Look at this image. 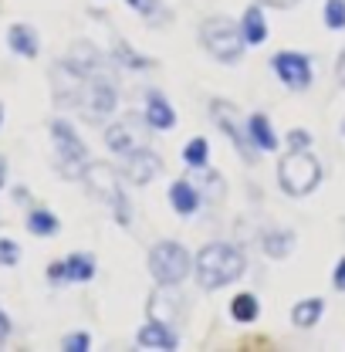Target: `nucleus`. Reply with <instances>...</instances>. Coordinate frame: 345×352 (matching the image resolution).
Masks as SVG:
<instances>
[{
  "label": "nucleus",
  "instance_id": "nucleus-1",
  "mask_svg": "<svg viewBox=\"0 0 345 352\" xmlns=\"http://www.w3.org/2000/svg\"><path fill=\"white\" fill-rule=\"evenodd\" d=\"M244 267H247V261H244V254L234 244L216 241V244H207L197 254V281H200V288L216 292V288L237 281L244 274Z\"/></svg>",
  "mask_w": 345,
  "mask_h": 352
},
{
  "label": "nucleus",
  "instance_id": "nucleus-2",
  "mask_svg": "<svg viewBox=\"0 0 345 352\" xmlns=\"http://www.w3.org/2000/svg\"><path fill=\"white\" fill-rule=\"evenodd\" d=\"M278 183L288 197H308L322 183V163L308 149H291L278 163Z\"/></svg>",
  "mask_w": 345,
  "mask_h": 352
},
{
  "label": "nucleus",
  "instance_id": "nucleus-3",
  "mask_svg": "<svg viewBox=\"0 0 345 352\" xmlns=\"http://www.w3.org/2000/svg\"><path fill=\"white\" fill-rule=\"evenodd\" d=\"M82 179H85L88 190L115 214L119 223H129L132 214H129V204H126V193H122V183H119V176H115V170H112L109 163L88 160L85 166H82Z\"/></svg>",
  "mask_w": 345,
  "mask_h": 352
},
{
  "label": "nucleus",
  "instance_id": "nucleus-4",
  "mask_svg": "<svg viewBox=\"0 0 345 352\" xmlns=\"http://www.w3.org/2000/svg\"><path fill=\"white\" fill-rule=\"evenodd\" d=\"M200 41L207 47V54H214L216 61H227V65H234L244 54V34L227 17H207L200 24Z\"/></svg>",
  "mask_w": 345,
  "mask_h": 352
},
{
  "label": "nucleus",
  "instance_id": "nucleus-5",
  "mask_svg": "<svg viewBox=\"0 0 345 352\" xmlns=\"http://www.w3.org/2000/svg\"><path fill=\"white\" fill-rule=\"evenodd\" d=\"M149 274L156 278V285H179L190 274V251L176 241H159L149 251Z\"/></svg>",
  "mask_w": 345,
  "mask_h": 352
},
{
  "label": "nucleus",
  "instance_id": "nucleus-6",
  "mask_svg": "<svg viewBox=\"0 0 345 352\" xmlns=\"http://www.w3.org/2000/svg\"><path fill=\"white\" fill-rule=\"evenodd\" d=\"M210 116H214L216 126L230 135V142H234V149L241 153V160H244V163H254V160H258V149H254V142H251V135H247L244 116L237 112V105H230V102H223V98H214V102H210Z\"/></svg>",
  "mask_w": 345,
  "mask_h": 352
},
{
  "label": "nucleus",
  "instance_id": "nucleus-7",
  "mask_svg": "<svg viewBox=\"0 0 345 352\" xmlns=\"http://www.w3.org/2000/svg\"><path fill=\"white\" fill-rule=\"evenodd\" d=\"M51 139H54V149H58V160H61L65 173H78L88 163L85 142L78 139V132L71 129L65 119H54L51 122Z\"/></svg>",
  "mask_w": 345,
  "mask_h": 352
},
{
  "label": "nucleus",
  "instance_id": "nucleus-8",
  "mask_svg": "<svg viewBox=\"0 0 345 352\" xmlns=\"http://www.w3.org/2000/svg\"><path fill=\"white\" fill-rule=\"evenodd\" d=\"M51 85H54V98L61 105H85V91H88V75H82L68 58L61 65H54L51 72Z\"/></svg>",
  "mask_w": 345,
  "mask_h": 352
},
{
  "label": "nucleus",
  "instance_id": "nucleus-9",
  "mask_svg": "<svg viewBox=\"0 0 345 352\" xmlns=\"http://www.w3.org/2000/svg\"><path fill=\"white\" fill-rule=\"evenodd\" d=\"M271 68H274V75L291 91H304V88L311 85V61H308V54H302V51H278L271 58Z\"/></svg>",
  "mask_w": 345,
  "mask_h": 352
},
{
  "label": "nucleus",
  "instance_id": "nucleus-10",
  "mask_svg": "<svg viewBox=\"0 0 345 352\" xmlns=\"http://www.w3.org/2000/svg\"><path fill=\"white\" fill-rule=\"evenodd\" d=\"M115 105H119V88H115V82L105 72L91 75L88 78V91H85V109L95 119H105V116L115 112Z\"/></svg>",
  "mask_w": 345,
  "mask_h": 352
},
{
  "label": "nucleus",
  "instance_id": "nucleus-11",
  "mask_svg": "<svg viewBox=\"0 0 345 352\" xmlns=\"http://www.w3.org/2000/svg\"><path fill=\"white\" fill-rule=\"evenodd\" d=\"M122 160H126V176H129L135 186H146L149 179H156L159 170H163V160H159L153 149H146V146H139V149L126 153Z\"/></svg>",
  "mask_w": 345,
  "mask_h": 352
},
{
  "label": "nucleus",
  "instance_id": "nucleus-12",
  "mask_svg": "<svg viewBox=\"0 0 345 352\" xmlns=\"http://www.w3.org/2000/svg\"><path fill=\"white\" fill-rule=\"evenodd\" d=\"M183 311V298L172 292V285H159L153 295H149V315L153 322H163V325H172Z\"/></svg>",
  "mask_w": 345,
  "mask_h": 352
},
{
  "label": "nucleus",
  "instance_id": "nucleus-13",
  "mask_svg": "<svg viewBox=\"0 0 345 352\" xmlns=\"http://www.w3.org/2000/svg\"><path fill=\"white\" fill-rule=\"evenodd\" d=\"M170 204H172V210H176L179 217H193V214L200 210L203 197H200V190H197L193 179H176V183L170 186Z\"/></svg>",
  "mask_w": 345,
  "mask_h": 352
},
{
  "label": "nucleus",
  "instance_id": "nucleus-14",
  "mask_svg": "<svg viewBox=\"0 0 345 352\" xmlns=\"http://www.w3.org/2000/svg\"><path fill=\"white\" fill-rule=\"evenodd\" d=\"M146 122H149V129L159 132H170L176 126V112H172V105L166 102L163 91H149L146 95Z\"/></svg>",
  "mask_w": 345,
  "mask_h": 352
},
{
  "label": "nucleus",
  "instance_id": "nucleus-15",
  "mask_svg": "<svg viewBox=\"0 0 345 352\" xmlns=\"http://www.w3.org/2000/svg\"><path fill=\"white\" fill-rule=\"evenodd\" d=\"M135 342H139L142 349H166V352L179 346L172 325H163V322H149V325H142L139 336H135Z\"/></svg>",
  "mask_w": 345,
  "mask_h": 352
},
{
  "label": "nucleus",
  "instance_id": "nucleus-16",
  "mask_svg": "<svg viewBox=\"0 0 345 352\" xmlns=\"http://www.w3.org/2000/svg\"><path fill=\"white\" fill-rule=\"evenodd\" d=\"M105 142H109V149L119 153V156H126V153H132V149H139L142 142H139V132H135V119L115 122L112 129L105 132Z\"/></svg>",
  "mask_w": 345,
  "mask_h": 352
},
{
  "label": "nucleus",
  "instance_id": "nucleus-17",
  "mask_svg": "<svg viewBox=\"0 0 345 352\" xmlns=\"http://www.w3.org/2000/svg\"><path fill=\"white\" fill-rule=\"evenodd\" d=\"M7 44H10V51H14V54H21V58H34V54L41 51V44H38V31H34V28H27V24H14V28L7 31Z\"/></svg>",
  "mask_w": 345,
  "mask_h": 352
},
{
  "label": "nucleus",
  "instance_id": "nucleus-18",
  "mask_svg": "<svg viewBox=\"0 0 345 352\" xmlns=\"http://www.w3.org/2000/svg\"><path fill=\"white\" fill-rule=\"evenodd\" d=\"M247 135H251V142H254L258 149H264V153H274V149H278V135L271 129L267 116H260V112H254V116L247 119Z\"/></svg>",
  "mask_w": 345,
  "mask_h": 352
},
{
  "label": "nucleus",
  "instance_id": "nucleus-19",
  "mask_svg": "<svg viewBox=\"0 0 345 352\" xmlns=\"http://www.w3.org/2000/svg\"><path fill=\"white\" fill-rule=\"evenodd\" d=\"M260 248H264V254L267 258H288L291 254V248H295V234L291 230H267L264 237H260Z\"/></svg>",
  "mask_w": 345,
  "mask_h": 352
},
{
  "label": "nucleus",
  "instance_id": "nucleus-20",
  "mask_svg": "<svg viewBox=\"0 0 345 352\" xmlns=\"http://www.w3.org/2000/svg\"><path fill=\"white\" fill-rule=\"evenodd\" d=\"M193 183H197V190H200V197H203L207 204H223L227 186H223L220 173H210V170L203 166V170H200V176H193Z\"/></svg>",
  "mask_w": 345,
  "mask_h": 352
},
{
  "label": "nucleus",
  "instance_id": "nucleus-21",
  "mask_svg": "<svg viewBox=\"0 0 345 352\" xmlns=\"http://www.w3.org/2000/svg\"><path fill=\"white\" fill-rule=\"evenodd\" d=\"M241 34H244V44H264V38H267V24H264L260 7H247V10H244Z\"/></svg>",
  "mask_w": 345,
  "mask_h": 352
},
{
  "label": "nucleus",
  "instance_id": "nucleus-22",
  "mask_svg": "<svg viewBox=\"0 0 345 352\" xmlns=\"http://www.w3.org/2000/svg\"><path fill=\"white\" fill-rule=\"evenodd\" d=\"M132 10L149 24V28H159V24H170V10L159 3V0H126Z\"/></svg>",
  "mask_w": 345,
  "mask_h": 352
},
{
  "label": "nucleus",
  "instance_id": "nucleus-23",
  "mask_svg": "<svg viewBox=\"0 0 345 352\" xmlns=\"http://www.w3.org/2000/svg\"><path fill=\"white\" fill-rule=\"evenodd\" d=\"M27 230H31L34 237H54V234L61 230V220L54 217L51 210H44V207H34V210L27 214Z\"/></svg>",
  "mask_w": 345,
  "mask_h": 352
},
{
  "label": "nucleus",
  "instance_id": "nucleus-24",
  "mask_svg": "<svg viewBox=\"0 0 345 352\" xmlns=\"http://www.w3.org/2000/svg\"><path fill=\"white\" fill-rule=\"evenodd\" d=\"M322 311H325V302H322V298H304V302H298V305L291 308V322H295L298 329H311V325H318Z\"/></svg>",
  "mask_w": 345,
  "mask_h": 352
},
{
  "label": "nucleus",
  "instance_id": "nucleus-25",
  "mask_svg": "<svg viewBox=\"0 0 345 352\" xmlns=\"http://www.w3.org/2000/svg\"><path fill=\"white\" fill-rule=\"evenodd\" d=\"M65 271H68V281H71V285L91 281V274H95V258H91V254H71V258H65Z\"/></svg>",
  "mask_w": 345,
  "mask_h": 352
},
{
  "label": "nucleus",
  "instance_id": "nucleus-26",
  "mask_svg": "<svg viewBox=\"0 0 345 352\" xmlns=\"http://www.w3.org/2000/svg\"><path fill=\"white\" fill-rule=\"evenodd\" d=\"M258 311H260V302H258V295H251V292H244V295H237L234 302H230V315H234V322H254L258 318Z\"/></svg>",
  "mask_w": 345,
  "mask_h": 352
},
{
  "label": "nucleus",
  "instance_id": "nucleus-27",
  "mask_svg": "<svg viewBox=\"0 0 345 352\" xmlns=\"http://www.w3.org/2000/svg\"><path fill=\"white\" fill-rule=\"evenodd\" d=\"M207 160H210V146H207V139H190V142L183 146V163H186L190 170H203Z\"/></svg>",
  "mask_w": 345,
  "mask_h": 352
},
{
  "label": "nucleus",
  "instance_id": "nucleus-28",
  "mask_svg": "<svg viewBox=\"0 0 345 352\" xmlns=\"http://www.w3.org/2000/svg\"><path fill=\"white\" fill-rule=\"evenodd\" d=\"M115 54H119V61H126V65L135 68V72H149V68H153V61H149V58H142V54H135V51H129V44L126 41L115 44Z\"/></svg>",
  "mask_w": 345,
  "mask_h": 352
},
{
  "label": "nucleus",
  "instance_id": "nucleus-29",
  "mask_svg": "<svg viewBox=\"0 0 345 352\" xmlns=\"http://www.w3.org/2000/svg\"><path fill=\"white\" fill-rule=\"evenodd\" d=\"M325 24L332 31L345 28V0H325Z\"/></svg>",
  "mask_w": 345,
  "mask_h": 352
},
{
  "label": "nucleus",
  "instance_id": "nucleus-30",
  "mask_svg": "<svg viewBox=\"0 0 345 352\" xmlns=\"http://www.w3.org/2000/svg\"><path fill=\"white\" fill-rule=\"evenodd\" d=\"M21 258V248L10 241V237H0V264H7V267H14Z\"/></svg>",
  "mask_w": 345,
  "mask_h": 352
},
{
  "label": "nucleus",
  "instance_id": "nucleus-31",
  "mask_svg": "<svg viewBox=\"0 0 345 352\" xmlns=\"http://www.w3.org/2000/svg\"><path fill=\"white\" fill-rule=\"evenodd\" d=\"M91 342H88V332H71V336H65V342H61V349L65 352H85Z\"/></svg>",
  "mask_w": 345,
  "mask_h": 352
},
{
  "label": "nucleus",
  "instance_id": "nucleus-32",
  "mask_svg": "<svg viewBox=\"0 0 345 352\" xmlns=\"http://www.w3.org/2000/svg\"><path fill=\"white\" fill-rule=\"evenodd\" d=\"M288 146H291V149H308V146H311V135L304 129H291L288 132Z\"/></svg>",
  "mask_w": 345,
  "mask_h": 352
},
{
  "label": "nucleus",
  "instance_id": "nucleus-33",
  "mask_svg": "<svg viewBox=\"0 0 345 352\" xmlns=\"http://www.w3.org/2000/svg\"><path fill=\"white\" fill-rule=\"evenodd\" d=\"M47 281H51V285H65V281H68V271H65V261L47 264Z\"/></svg>",
  "mask_w": 345,
  "mask_h": 352
},
{
  "label": "nucleus",
  "instance_id": "nucleus-34",
  "mask_svg": "<svg viewBox=\"0 0 345 352\" xmlns=\"http://www.w3.org/2000/svg\"><path fill=\"white\" fill-rule=\"evenodd\" d=\"M7 336H10V318H7V311L0 308V342H3Z\"/></svg>",
  "mask_w": 345,
  "mask_h": 352
},
{
  "label": "nucleus",
  "instance_id": "nucleus-35",
  "mask_svg": "<svg viewBox=\"0 0 345 352\" xmlns=\"http://www.w3.org/2000/svg\"><path fill=\"white\" fill-rule=\"evenodd\" d=\"M258 3H264V7H281V10H285V7H295L298 0H258Z\"/></svg>",
  "mask_w": 345,
  "mask_h": 352
},
{
  "label": "nucleus",
  "instance_id": "nucleus-36",
  "mask_svg": "<svg viewBox=\"0 0 345 352\" xmlns=\"http://www.w3.org/2000/svg\"><path fill=\"white\" fill-rule=\"evenodd\" d=\"M335 78H339V85H345V51L339 54V65H335Z\"/></svg>",
  "mask_w": 345,
  "mask_h": 352
},
{
  "label": "nucleus",
  "instance_id": "nucleus-37",
  "mask_svg": "<svg viewBox=\"0 0 345 352\" xmlns=\"http://www.w3.org/2000/svg\"><path fill=\"white\" fill-rule=\"evenodd\" d=\"M335 288H345V258L339 261V267H335Z\"/></svg>",
  "mask_w": 345,
  "mask_h": 352
},
{
  "label": "nucleus",
  "instance_id": "nucleus-38",
  "mask_svg": "<svg viewBox=\"0 0 345 352\" xmlns=\"http://www.w3.org/2000/svg\"><path fill=\"white\" fill-rule=\"evenodd\" d=\"M3 183H7V163L0 160V186H3Z\"/></svg>",
  "mask_w": 345,
  "mask_h": 352
},
{
  "label": "nucleus",
  "instance_id": "nucleus-39",
  "mask_svg": "<svg viewBox=\"0 0 345 352\" xmlns=\"http://www.w3.org/2000/svg\"><path fill=\"white\" fill-rule=\"evenodd\" d=\"M0 126H3V105H0Z\"/></svg>",
  "mask_w": 345,
  "mask_h": 352
},
{
  "label": "nucleus",
  "instance_id": "nucleus-40",
  "mask_svg": "<svg viewBox=\"0 0 345 352\" xmlns=\"http://www.w3.org/2000/svg\"><path fill=\"white\" fill-rule=\"evenodd\" d=\"M342 132H345V122H342Z\"/></svg>",
  "mask_w": 345,
  "mask_h": 352
}]
</instances>
